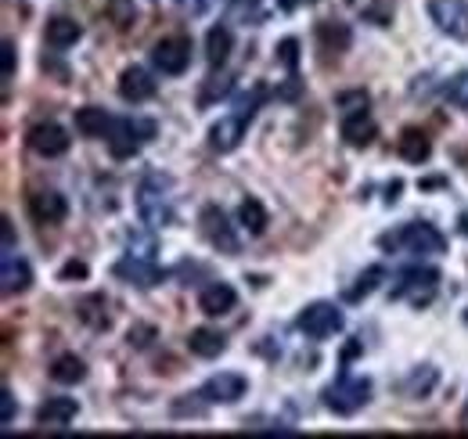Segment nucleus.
Wrapping results in <instances>:
<instances>
[{
	"mask_svg": "<svg viewBox=\"0 0 468 439\" xmlns=\"http://www.w3.org/2000/svg\"><path fill=\"white\" fill-rule=\"evenodd\" d=\"M350 44H353L350 26H342V22H317V47L325 51V58H332V55H335V58L346 55Z\"/></svg>",
	"mask_w": 468,
	"mask_h": 439,
	"instance_id": "obj_16",
	"label": "nucleus"
},
{
	"mask_svg": "<svg viewBox=\"0 0 468 439\" xmlns=\"http://www.w3.org/2000/svg\"><path fill=\"white\" fill-rule=\"evenodd\" d=\"M152 339H155V328H152V324H137V328H130V335H126V342L137 346V349H144Z\"/></svg>",
	"mask_w": 468,
	"mask_h": 439,
	"instance_id": "obj_33",
	"label": "nucleus"
},
{
	"mask_svg": "<svg viewBox=\"0 0 468 439\" xmlns=\"http://www.w3.org/2000/svg\"><path fill=\"white\" fill-rule=\"evenodd\" d=\"M436 288H439V271L436 267H411V271H403L396 278L389 299H411L414 306H425V303H432Z\"/></svg>",
	"mask_w": 468,
	"mask_h": 439,
	"instance_id": "obj_3",
	"label": "nucleus"
},
{
	"mask_svg": "<svg viewBox=\"0 0 468 439\" xmlns=\"http://www.w3.org/2000/svg\"><path fill=\"white\" fill-rule=\"evenodd\" d=\"M230 47H234V37H230L227 26H212V30L205 33V62H209L212 69H220V65L227 62Z\"/></svg>",
	"mask_w": 468,
	"mask_h": 439,
	"instance_id": "obj_25",
	"label": "nucleus"
},
{
	"mask_svg": "<svg viewBox=\"0 0 468 439\" xmlns=\"http://www.w3.org/2000/svg\"><path fill=\"white\" fill-rule=\"evenodd\" d=\"M307 4H314V0H307Z\"/></svg>",
	"mask_w": 468,
	"mask_h": 439,
	"instance_id": "obj_43",
	"label": "nucleus"
},
{
	"mask_svg": "<svg viewBox=\"0 0 468 439\" xmlns=\"http://www.w3.org/2000/svg\"><path fill=\"white\" fill-rule=\"evenodd\" d=\"M350 8L357 15H364L368 22H375V26H389L393 22V4H389V0H350Z\"/></svg>",
	"mask_w": 468,
	"mask_h": 439,
	"instance_id": "obj_28",
	"label": "nucleus"
},
{
	"mask_svg": "<svg viewBox=\"0 0 468 439\" xmlns=\"http://www.w3.org/2000/svg\"><path fill=\"white\" fill-rule=\"evenodd\" d=\"M30 216L37 220V224L55 228L69 216V202L58 191H37V194H30Z\"/></svg>",
	"mask_w": 468,
	"mask_h": 439,
	"instance_id": "obj_12",
	"label": "nucleus"
},
{
	"mask_svg": "<svg viewBox=\"0 0 468 439\" xmlns=\"http://www.w3.org/2000/svg\"><path fill=\"white\" fill-rule=\"evenodd\" d=\"M375 137H378V126H375V119L368 112H350L342 119V141L350 148H368Z\"/></svg>",
	"mask_w": 468,
	"mask_h": 439,
	"instance_id": "obj_17",
	"label": "nucleus"
},
{
	"mask_svg": "<svg viewBox=\"0 0 468 439\" xmlns=\"http://www.w3.org/2000/svg\"><path fill=\"white\" fill-rule=\"evenodd\" d=\"M152 137H155V123H152V119H119V123H112V130H108V148H112L116 159H130V155H137L141 144L152 141Z\"/></svg>",
	"mask_w": 468,
	"mask_h": 439,
	"instance_id": "obj_4",
	"label": "nucleus"
},
{
	"mask_svg": "<svg viewBox=\"0 0 468 439\" xmlns=\"http://www.w3.org/2000/svg\"><path fill=\"white\" fill-rule=\"evenodd\" d=\"M278 58L296 73V62H299V44L296 40H282V47H278Z\"/></svg>",
	"mask_w": 468,
	"mask_h": 439,
	"instance_id": "obj_34",
	"label": "nucleus"
},
{
	"mask_svg": "<svg viewBox=\"0 0 468 439\" xmlns=\"http://www.w3.org/2000/svg\"><path fill=\"white\" fill-rule=\"evenodd\" d=\"M116 278H123L126 285H137V288H152V285L162 281V271H159L152 260H144V256H130V253H126V260L116 263Z\"/></svg>",
	"mask_w": 468,
	"mask_h": 439,
	"instance_id": "obj_13",
	"label": "nucleus"
},
{
	"mask_svg": "<svg viewBox=\"0 0 468 439\" xmlns=\"http://www.w3.org/2000/svg\"><path fill=\"white\" fill-rule=\"evenodd\" d=\"M0 281H4V296H19V292H26L33 285V271H30L26 260L4 253V274H0Z\"/></svg>",
	"mask_w": 468,
	"mask_h": 439,
	"instance_id": "obj_21",
	"label": "nucleus"
},
{
	"mask_svg": "<svg viewBox=\"0 0 468 439\" xmlns=\"http://www.w3.org/2000/svg\"><path fill=\"white\" fill-rule=\"evenodd\" d=\"M238 220H242V228L249 231V235H264L267 231V209H264V202H256V198H246L242 202V209H238Z\"/></svg>",
	"mask_w": 468,
	"mask_h": 439,
	"instance_id": "obj_27",
	"label": "nucleus"
},
{
	"mask_svg": "<svg viewBox=\"0 0 468 439\" xmlns=\"http://www.w3.org/2000/svg\"><path fill=\"white\" fill-rule=\"evenodd\" d=\"M105 15L116 22V30H126V26L134 22V0H108Z\"/></svg>",
	"mask_w": 468,
	"mask_h": 439,
	"instance_id": "obj_31",
	"label": "nucleus"
},
{
	"mask_svg": "<svg viewBox=\"0 0 468 439\" xmlns=\"http://www.w3.org/2000/svg\"><path fill=\"white\" fill-rule=\"evenodd\" d=\"M461 235H468V212L461 216Z\"/></svg>",
	"mask_w": 468,
	"mask_h": 439,
	"instance_id": "obj_41",
	"label": "nucleus"
},
{
	"mask_svg": "<svg viewBox=\"0 0 468 439\" xmlns=\"http://www.w3.org/2000/svg\"><path fill=\"white\" fill-rule=\"evenodd\" d=\"M80 278H87V263L73 260V263H65V267H62V281H80Z\"/></svg>",
	"mask_w": 468,
	"mask_h": 439,
	"instance_id": "obj_36",
	"label": "nucleus"
},
{
	"mask_svg": "<svg viewBox=\"0 0 468 439\" xmlns=\"http://www.w3.org/2000/svg\"><path fill=\"white\" fill-rule=\"evenodd\" d=\"M12 245H15V231H12V220L4 216V249L12 253Z\"/></svg>",
	"mask_w": 468,
	"mask_h": 439,
	"instance_id": "obj_38",
	"label": "nucleus"
},
{
	"mask_svg": "<svg viewBox=\"0 0 468 439\" xmlns=\"http://www.w3.org/2000/svg\"><path fill=\"white\" fill-rule=\"evenodd\" d=\"M464 324H468V310H464Z\"/></svg>",
	"mask_w": 468,
	"mask_h": 439,
	"instance_id": "obj_42",
	"label": "nucleus"
},
{
	"mask_svg": "<svg viewBox=\"0 0 468 439\" xmlns=\"http://www.w3.org/2000/svg\"><path fill=\"white\" fill-rule=\"evenodd\" d=\"M105 310V299L101 296H91V299H83L80 306H76V314H80V321H87L91 328H108V314H101Z\"/></svg>",
	"mask_w": 468,
	"mask_h": 439,
	"instance_id": "obj_30",
	"label": "nucleus"
},
{
	"mask_svg": "<svg viewBox=\"0 0 468 439\" xmlns=\"http://www.w3.org/2000/svg\"><path fill=\"white\" fill-rule=\"evenodd\" d=\"M446 101H454V105H461V108H468V73H461V76H454L450 83H446Z\"/></svg>",
	"mask_w": 468,
	"mask_h": 439,
	"instance_id": "obj_32",
	"label": "nucleus"
},
{
	"mask_svg": "<svg viewBox=\"0 0 468 439\" xmlns=\"http://www.w3.org/2000/svg\"><path fill=\"white\" fill-rule=\"evenodd\" d=\"M177 4H184V8H191V12H202L205 0H177Z\"/></svg>",
	"mask_w": 468,
	"mask_h": 439,
	"instance_id": "obj_39",
	"label": "nucleus"
},
{
	"mask_svg": "<svg viewBox=\"0 0 468 439\" xmlns=\"http://www.w3.org/2000/svg\"><path fill=\"white\" fill-rule=\"evenodd\" d=\"M342 314H339V306H332V303H310L303 314H299V321H296V328L303 331V335H310V339H332V335H339L342 331Z\"/></svg>",
	"mask_w": 468,
	"mask_h": 439,
	"instance_id": "obj_5",
	"label": "nucleus"
},
{
	"mask_svg": "<svg viewBox=\"0 0 468 439\" xmlns=\"http://www.w3.org/2000/svg\"><path fill=\"white\" fill-rule=\"evenodd\" d=\"M152 62H155L159 73H166V76H180V73L187 69V62H191V44H187L184 37L159 40V44L152 47Z\"/></svg>",
	"mask_w": 468,
	"mask_h": 439,
	"instance_id": "obj_9",
	"label": "nucleus"
},
{
	"mask_svg": "<svg viewBox=\"0 0 468 439\" xmlns=\"http://www.w3.org/2000/svg\"><path fill=\"white\" fill-rule=\"evenodd\" d=\"M198 224H202V235H205V242H209L212 249H220V253H227V256H238V238H234L223 209L205 205L202 216H198Z\"/></svg>",
	"mask_w": 468,
	"mask_h": 439,
	"instance_id": "obj_8",
	"label": "nucleus"
},
{
	"mask_svg": "<svg viewBox=\"0 0 468 439\" xmlns=\"http://www.w3.org/2000/svg\"><path fill=\"white\" fill-rule=\"evenodd\" d=\"M76 414H80V403L73 396H51L48 403H40L37 425H44V428H65Z\"/></svg>",
	"mask_w": 468,
	"mask_h": 439,
	"instance_id": "obj_15",
	"label": "nucleus"
},
{
	"mask_svg": "<svg viewBox=\"0 0 468 439\" xmlns=\"http://www.w3.org/2000/svg\"><path fill=\"white\" fill-rule=\"evenodd\" d=\"M234 303H238V296H234V288L223 285V281L209 285V288L198 296V310H202L205 317H223V314L234 310Z\"/></svg>",
	"mask_w": 468,
	"mask_h": 439,
	"instance_id": "obj_18",
	"label": "nucleus"
},
{
	"mask_svg": "<svg viewBox=\"0 0 468 439\" xmlns=\"http://www.w3.org/2000/svg\"><path fill=\"white\" fill-rule=\"evenodd\" d=\"M26 141H30V148H33L37 155H44V159H58V155H65L69 144H73V137H69L58 123H37Z\"/></svg>",
	"mask_w": 468,
	"mask_h": 439,
	"instance_id": "obj_11",
	"label": "nucleus"
},
{
	"mask_svg": "<svg viewBox=\"0 0 468 439\" xmlns=\"http://www.w3.org/2000/svg\"><path fill=\"white\" fill-rule=\"evenodd\" d=\"M368 400H371V382H368V378H353V374H346V371L325 389V407L335 410V414H342V417L357 414Z\"/></svg>",
	"mask_w": 468,
	"mask_h": 439,
	"instance_id": "obj_2",
	"label": "nucleus"
},
{
	"mask_svg": "<svg viewBox=\"0 0 468 439\" xmlns=\"http://www.w3.org/2000/svg\"><path fill=\"white\" fill-rule=\"evenodd\" d=\"M378 245L386 253H414V256H439V253H446V238L432 224H418V220H414V224H403V228L389 231V235H382Z\"/></svg>",
	"mask_w": 468,
	"mask_h": 439,
	"instance_id": "obj_1",
	"label": "nucleus"
},
{
	"mask_svg": "<svg viewBox=\"0 0 468 439\" xmlns=\"http://www.w3.org/2000/svg\"><path fill=\"white\" fill-rule=\"evenodd\" d=\"M429 15L439 26V33L468 40V0H429Z\"/></svg>",
	"mask_w": 468,
	"mask_h": 439,
	"instance_id": "obj_6",
	"label": "nucleus"
},
{
	"mask_svg": "<svg viewBox=\"0 0 468 439\" xmlns=\"http://www.w3.org/2000/svg\"><path fill=\"white\" fill-rule=\"evenodd\" d=\"M15 421V396L4 389L0 392V425H12Z\"/></svg>",
	"mask_w": 468,
	"mask_h": 439,
	"instance_id": "obj_35",
	"label": "nucleus"
},
{
	"mask_svg": "<svg viewBox=\"0 0 468 439\" xmlns=\"http://www.w3.org/2000/svg\"><path fill=\"white\" fill-rule=\"evenodd\" d=\"M242 133H246V119L242 116H227V119H220L209 130V144L216 151H234V148L242 144Z\"/></svg>",
	"mask_w": 468,
	"mask_h": 439,
	"instance_id": "obj_20",
	"label": "nucleus"
},
{
	"mask_svg": "<svg viewBox=\"0 0 468 439\" xmlns=\"http://www.w3.org/2000/svg\"><path fill=\"white\" fill-rule=\"evenodd\" d=\"M119 98L130 101V105H141V101L155 98V80H152L141 65H130V69H123V76H119Z\"/></svg>",
	"mask_w": 468,
	"mask_h": 439,
	"instance_id": "obj_14",
	"label": "nucleus"
},
{
	"mask_svg": "<svg viewBox=\"0 0 468 439\" xmlns=\"http://www.w3.org/2000/svg\"><path fill=\"white\" fill-rule=\"evenodd\" d=\"M0 51H4V76H15V44L4 40V47H0Z\"/></svg>",
	"mask_w": 468,
	"mask_h": 439,
	"instance_id": "obj_37",
	"label": "nucleus"
},
{
	"mask_svg": "<svg viewBox=\"0 0 468 439\" xmlns=\"http://www.w3.org/2000/svg\"><path fill=\"white\" fill-rule=\"evenodd\" d=\"M51 378H55L58 385H76V382L87 378V364H83L76 353H65V357H58V360L51 364Z\"/></svg>",
	"mask_w": 468,
	"mask_h": 439,
	"instance_id": "obj_26",
	"label": "nucleus"
},
{
	"mask_svg": "<svg viewBox=\"0 0 468 439\" xmlns=\"http://www.w3.org/2000/svg\"><path fill=\"white\" fill-rule=\"evenodd\" d=\"M278 4H282V8H285V12H292V8H296V4H299V0H278Z\"/></svg>",
	"mask_w": 468,
	"mask_h": 439,
	"instance_id": "obj_40",
	"label": "nucleus"
},
{
	"mask_svg": "<svg viewBox=\"0 0 468 439\" xmlns=\"http://www.w3.org/2000/svg\"><path fill=\"white\" fill-rule=\"evenodd\" d=\"M246 389H249V382L242 378V374H234V371H220V374H212L205 385H202V400L205 403H238L242 396H246Z\"/></svg>",
	"mask_w": 468,
	"mask_h": 439,
	"instance_id": "obj_10",
	"label": "nucleus"
},
{
	"mask_svg": "<svg viewBox=\"0 0 468 439\" xmlns=\"http://www.w3.org/2000/svg\"><path fill=\"white\" fill-rule=\"evenodd\" d=\"M76 130L83 137H108L112 130V116L98 105H87V108H76Z\"/></svg>",
	"mask_w": 468,
	"mask_h": 439,
	"instance_id": "obj_22",
	"label": "nucleus"
},
{
	"mask_svg": "<svg viewBox=\"0 0 468 439\" xmlns=\"http://www.w3.org/2000/svg\"><path fill=\"white\" fill-rule=\"evenodd\" d=\"M80 37H83V26H80L76 19L58 15V19H51V22H48V44H51V47H58V51L73 47Z\"/></svg>",
	"mask_w": 468,
	"mask_h": 439,
	"instance_id": "obj_24",
	"label": "nucleus"
},
{
	"mask_svg": "<svg viewBox=\"0 0 468 439\" xmlns=\"http://www.w3.org/2000/svg\"><path fill=\"white\" fill-rule=\"evenodd\" d=\"M159 176H148L144 184H141V194H137V209H141V216H144V224H152V228H166V224H173V205H169V198H166V191H159Z\"/></svg>",
	"mask_w": 468,
	"mask_h": 439,
	"instance_id": "obj_7",
	"label": "nucleus"
},
{
	"mask_svg": "<svg viewBox=\"0 0 468 439\" xmlns=\"http://www.w3.org/2000/svg\"><path fill=\"white\" fill-rule=\"evenodd\" d=\"M386 278V271L382 267H368L360 278H357V285L353 288H346V303H360L364 296H371L375 288H378V281Z\"/></svg>",
	"mask_w": 468,
	"mask_h": 439,
	"instance_id": "obj_29",
	"label": "nucleus"
},
{
	"mask_svg": "<svg viewBox=\"0 0 468 439\" xmlns=\"http://www.w3.org/2000/svg\"><path fill=\"white\" fill-rule=\"evenodd\" d=\"M396 151H400V159H407V162L421 166V162H429V155H432V141H429V133H425V130L407 126V130L400 133V141H396Z\"/></svg>",
	"mask_w": 468,
	"mask_h": 439,
	"instance_id": "obj_19",
	"label": "nucleus"
},
{
	"mask_svg": "<svg viewBox=\"0 0 468 439\" xmlns=\"http://www.w3.org/2000/svg\"><path fill=\"white\" fill-rule=\"evenodd\" d=\"M187 349H191L195 357H202V360H212V357H220V353L227 349V339H223L220 331H212V328H195V331L187 335Z\"/></svg>",
	"mask_w": 468,
	"mask_h": 439,
	"instance_id": "obj_23",
	"label": "nucleus"
}]
</instances>
